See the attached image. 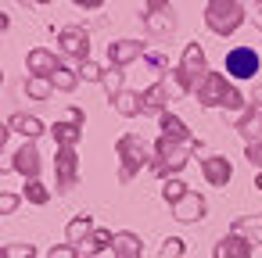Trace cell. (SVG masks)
I'll return each mask as SVG.
<instances>
[{
  "instance_id": "1",
  "label": "cell",
  "mask_w": 262,
  "mask_h": 258,
  "mask_svg": "<svg viewBox=\"0 0 262 258\" xmlns=\"http://www.w3.org/2000/svg\"><path fill=\"white\" fill-rule=\"evenodd\" d=\"M194 151H201V140H194V144H176V140L158 136L155 158H151V172L162 176V179H169V176H176V172L187 165V158H190Z\"/></svg>"
},
{
  "instance_id": "2",
  "label": "cell",
  "mask_w": 262,
  "mask_h": 258,
  "mask_svg": "<svg viewBox=\"0 0 262 258\" xmlns=\"http://www.w3.org/2000/svg\"><path fill=\"white\" fill-rule=\"evenodd\" d=\"M208 76V61H205V47L201 43H187L180 65L172 68V83L180 93H194L201 86V79Z\"/></svg>"
},
{
  "instance_id": "3",
  "label": "cell",
  "mask_w": 262,
  "mask_h": 258,
  "mask_svg": "<svg viewBox=\"0 0 262 258\" xmlns=\"http://www.w3.org/2000/svg\"><path fill=\"white\" fill-rule=\"evenodd\" d=\"M205 26L215 36H233L244 26V4L241 0H208L205 4Z\"/></svg>"
},
{
  "instance_id": "4",
  "label": "cell",
  "mask_w": 262,
  "mask_h": 258,
  "mask_svg": "<svg viewBox=\"0 0 262 258\" xmlns=\"http://www.w3.org/2000/svg\"><path fill=\"white\" fill-rule=\"evenodd\" d=\"M115 154H119V161H122V169H119V179L122 183H129L144 165H151V147L137 136V133H122L119 136V144H115Z\"/></svg>"
},
{
  "instance_id": "5",
  "label": "cell",
  "mask_w": 262,
  "mask_h": 258,
  "mask_svg": "<svg viewBox=\"0 0 262 258\" xmlns=\"http://www.w3.org/2000/svg\"><path fill=\"white\" fill-rule=\"evenodd\" d=\"M147 33L155 40H169L176 33V15H172V4L169 0H144V11H140Z\"/></svg>"
},
{
  "instance_id": "6",
  "label": "cell",
  "mask_w": 262,
  "mask_h": 258,
  "mask_svg": "<svg viewBox=\"0 0 262 258\" xmlns=\"http://www.w3.org/2000/svg\"><path fill=\"white\" fill-rule=\"evenodd\" d=\"M258 65H262V58H258V51H255V47H233V51H226V61H223L226 76H230V79H237V83L255 79Z\"/></svg>"
},
{
  "instance_id": "7",
  "label": "cell",
  "mask_w": 262,
  "mask_h": 258,
  "mask_svg": "<svg viewBox=\"0 0 262 258\" xmlns=\"http://www.w3.org/2000/svg\"><path fill=\"white\" fill-rule=\"evenodd\" d=\"M230 90H233V83H226L223 72H208V76L201 79V86L194 90V97H198L201 108H226Z\"/></svg>"
},
{
  "instance_id": "8",
  "label": "cell",
  "mask_w": 262,
  "mask_h": 258,
  "mask_svg": "<svg viewBox=\"0 0 262 258\" xmlns=\"http://www.w3.org/2000/svg\"><path fill=\"white\" fill-rule=\"evenodd\" d=\"M58 51H61V58H69V61H90V36L83 33V29H76V26H69V29H61L58 33Z\"/></svg>"
},
{
  "instance_id": "9",
  "label": "cell",
  "mask_w": 262,
  "mask_h": 258,
  "mask_svg": "<svg viewBox=\"0 0 262 258\" xmlns=\"http://www.w3.org/2000/svg\"><path fill=\"white\" fill-rule=\"evenodd\" d=\"M54 172H58V194H69L79 183V154H76V147H58Z\"/></svg>"
},
{
  "instance_id": "10",
  "label": "cell",
  "mask_w": 262,
  "mask_h": 258,
  "mask_svg": "<svg viewBox=\"0 0 262 258\" xmlns=\"http://www.w3.org/2000/svg\"><path fill=\"white\" fill-rule=\"evenodd\" d=\"M11 169L22 172L26 179H40V169H43V158H40V147L36 140H26L15 154H11Z\"/></svg>"
},
{
  "instance_id": "11",
  "label": "cell",
  "mask_w": 262,
  "mask_h": 258,
  "mask_svg": "<svg viewBox=\"0 0 262 258\" xmlns=\"http://www.w3.org/2000/svg\"><path fill=\"white\" fill-rule=\"evenodd\" d=\"M144 54H147V51H144L140 40H115V43H108V61H112V68H126V65L140 61Z\"/></svg>"
},
{
  "instance_id": "12",
  "label": "cell",
  "mask_w": 262,
  "mask_h": 258,
  "mask_svg": "<svg viewBox=\"0 0 262 258\" xmlns=\"http://www.w3.org/2000/svg\"><path fill=\"white\" fill-rule=\"evenodd\" d=\"M201 172H205L208 186H226V183L233 179V165H230V158H223V154L201 158Z\"/></svg>"
},
{
  "instance_id": "13",
  "label": "cell",
  "mask_w": 262,
  "mask_h": 258,
  "mask_svg": "<svg viewBox=\"0 0 262 258\" xmlns=\"http://www.w3.org/2000/svg\"><path fill=\"white\" fill-rule=\"evenodd\" d=\"M58 65H61V61H58L54 51H47V47H33V51L26 54V68H29V76H43V79H51Z\"/></svg>"
},
{
  "instance_id": "14",
  "label": "cell",
  "mask_w": 262,
  "mask_h": 258,
  "mask_svg": "<svg viewBox=\"0 0 262 258\" xmlns=\"http://www.w3.org/2000/svg\"><path fill=\"white\" fill-rule=\"evenodd\" d=\"M140 97H144V115H155V119H162L165 111H169V86L158 79V83H151L147 90H140Z\"/></svg>"
},
{
  "instance_id": "15",
  "label": "cell",
  "mask_w": 262,
  "mask_h": 258,
  "mask_svg": "<svg viewBox=\"0 0 262 258\" xmlns=\"http://www.w3.org/2000/svg\"><path fill=\"white\" fill-rule=\"evenodd\" d=\"M233 129L244 136V144H262V108L248 104V111H241V119H237Z\"/></svg>"
},
{
  "instance_id": "16",
  "label": "cell",
  "mask_w": 262,
  "mask_h": 258,
  "mask_svg": "<svg viewBox=\"0 0 262 258\" xmlns=\"http://www.w3.org/2000/svg\"><path fill=\"white\" fill-rule=\"evenodd\" d=\"M8 129L18 133V136H26V140H36V136L47 133V126H43L36 115H26V111H15V115L8 119Z\"/></svg>"
},
{
  "instance_id": "17",
  "label": "cell",
  "mask_w": 262,
  "mask_h": 258,
  "mask_svg": "<svg viewBox=\"0 0 262 258\" xmlns=\"http://www.w3.org/2000/svg\"><path fill=\"white\" fill-rule=\"evenodd\" d=\"M158 136L176 140V144H194V136H190V129L183 126V119H176L172 111H165V115L158 119Z\"/></svg>"
},
{
  "instance_id": "18",
  "label": "cell",
  "mask_w": 262,
  "mask_h": 258,
  "mask_svg": "<svg viewBox=\"0 0 262 258\" xmlns=\"http://www.w3.org/2000/svg\"><path fill=\"white\" fill-rule=\"evenodd\" d=\"M172 219H180V222H198V219H205V197L190 190L180 204H172Z\"/></svg>"
},
{
  "instance_id": "19",
  "label": "cell",
  "mask_w": 262,
  "mask_h": 258,
  "mask_svg": "<svg viewBox=\"0 0 262 258\" xmlns=\"http://www.w3.org/2000/svg\"><path fill=\"white\" fill-rule=\"evenodd\" d=\"M112 108H115L122 119H137V115H144V97H140L137 90H122V93L112 97Z\"/></svg>"
},
{
  "instance_id": "20",
  "label": "cell",
  "mask_w": 262,
  "mask_h": 258,
  "mask_svg": "<svg viewBox=\"0 0 262 258\" xmlns=\"http://www.w3.org/2000/svg\"><path fill=\"white\" fill-rule=\"evenodd\" d=\"M215 258H251V244H248L244 237L230 233V237H223V240L215 244Z\"/></svg>"
},
{
  "instance_id": "21",
  "label": "cell",
  "mask_w": 262,
  "mask_h": 258,
  "mask_svg": "<svg viewBox=\"0 0 262 258\" xmlns=\"http://www.w3.org/2000/svg\"><path fill=\"white\" fill-rule=\"evenodd\" d=\"M22 93H26L29 101H51V97H54V83L43 79V76H26Z\"/></svg>"
},
{
  "instance_id": "22",
  "label": "cell",
  "mask_w": 262,
  "mask_h": 258,
  "mask_svg": "<svg viewBox=\"0 0 262 258\" xmlns=\"http://www.w3.org/2000/svg\"><path fill=\"white\" fill-rule=\"evenodd\" d=\"M54 144L58 147H76L79 140H83V126H76L72 119H65V122H54Z\"/></svg>"
},
{
  "instance_id": "23",
  "label": "cell",
  "mask_w": 262,
  "mask_h": 258,
  "mask_svg": "<svg viewBox=\"0 0 262 258\" xmlns=\"http://www.w3.org/2000/svg\"><path fill=\"white\" fill-rule=\"evenodd\" d=\"M51 83H54V90L58 93H72L76 86H79V68H72V65H58L54 68V76H51Z\"/></svg>"
},
{
  "instance_id": "24",
  "label": "cell",
  "mask_w": 262,
  "mask_h": 258,
  "mask_svg": "<svg viewBox=\"0 0 262 258\" xmlns=\"http://www.w3.org/2000/svg\"><path fill=\"white\" fill-rule=\"evenodd\" d=\"M112 251H115V258H140V240L133 233H115Z\"/></svg>"
},
{
  "instance_id": "25",
  "label": "cell",
  "mask_w": 262,
  "mask_h": 258,
  "mask_svg": "<svg viewBox=\"0 0 262 258\" xmlns=\"http://www.w3.org/2000/svg\"><path fill=\"white\" fill-rule=\"evenodd\" d=\"M187 194H190V186H187V183H183L180 176H169V179L162 183V197H165L169 204H180V201H183Z\"/></svg>"
},
{
  "instance_id": "26",
  "label": "cell",
  "mask_w": 262,
  "mask_h": 258,
  "mask_svg": "<svg viewBox=\"0 0 262 258\" xmlns=\"http://www.w3.org/2000/svg\"><path fill=\"white\" fill-rule=\"evenodd\" d=\"M94 233V226H90V215H76L72 222H69V244H76V247H83V240Z\"/></svg>"
},
{
  "instance_id": "27",
  "label": "cell",
  "mask_w": 262,
  "mask_h": 258,
  "mask_svg": "<svg viewBox=\"0 0 262 258\" xmlns=\"http://www.w3.org/2000/svg\"><path fill=\"white\" fill-rule=\"evenodd\" d=\"M112 240H115V237H112L108 229H94V233L83 240V247H79V251H83V254H97V251H104Z\"/></svg>"
},
{
  "instance_id": "28",
  "label": "cell",
  "mask_w": 262,
  "mask_h": 258,
  "mask_svg": "<svg viewBox=\"0 0 262 258\" xmlns=\"http://www.w3.org/2000/svg\"><path fill=\"white\" fill-rule=\"evenodd\" d=\"M22 197H26L29 204H47V201H51V190H47L40 179H29L26 190H22Z\"/></svg>"
},
{
  "instance_id": "29",
  "label": "cell",
  "mask_w": 262,
  "mask_h": 258,
  "mask_svg": "<svg viewBox=\"0 0 262 258\" xmlns=\"http://www.w3.org/2000/svg\"><path fill=\"white\" fill-rule=\"evenodd\" d=\"M101 86L108 90V97L122 93V90H126V86H122V68H104V79H101Z\"/></svg>"
},
{
  "instance_id": "30",
  "label": "cell",
  "mask_w": 262,
  "mask_h": 258,
  "mask_svg": "<svg viewBox=\"0 0 262 258\" xmlns=\"http://www.w3.org/2000/svg\"><path fill=\"white\" fill-rule=\"evenodd\" d=\"M79 79H86V83H101V79H104V68L94 65V61H83V65H79Z\"/></svg>"
},
{
  "instance_id": "31",
  "label": "cell",
  "mask_w": 262,
  "mask_h": 258,
  "mask_svg": "<svg viewBox=\"0 0 262 258\" xmlns=\"http://www.w3.org/2000/svg\"><path fill=\"white\" fill-rule=\"evenodd\" d=\"M180 254H183V240H180V237H169L165 247L158 251V258H180Z\"/></svg>"
},
{
  "instance_id": "32",
  "label": "cell",
  "mask_w": 262,
  "mask_h": 258,
  "mask_svg": "<svg viewBox=\"0 0 262 258\" xmlns=\"http://www.w3.org/2000/svg\"><path fill=\"white\" fill-rule=\"evenodd\" d=\"M244 158H248V165H251V169H258V172H262V144H248V147H244Z\"/></svg>"
},
{
  "instance_id": "33",
  "label": "cell",
  "mask_w": 262,
  "mask_h": 258,
  "mask_svg": "<svg viewBox=\"0 0 262 258\" xmlns=\"http://www.w3.org/2000/svg\"><path fill=\"white\" fill-rule=\"evenodd\" d=\"M144 61H147V68H155V72H169V58H165V54H144Z\"/></svg>"
},
{
  "instance_id": "34",
  "label": "cell",
  "mask_w": 262,
  "mask_h": 258,
  "mask_svg": "<svg viewBox=\"0 0 262 258\" xmlns=\"http://www.w3.org/2000/svg\"><path fill=\"white\" fill-rule=\"evenodd\" d=\"M18 201H22L18 194H0V212H4V215H11V212L18 208Z\"/></svg>"
},
{
  "instance_id": "35",
  "label": "cell",
  "mask_w": 262,
  "mask_h": 258,
  "mask_svg": "<svg viewBox=\"0 0 262 258\" xmlns=\"http://www.w3.org/2000/svg\"><path fill=\"white\" fill-rule=\"evenodd\" d=\"M76 254H79V247H76V244H61V247H54V251H51V258H76Z\"/></svg>"
},
{
  "instance_id": "36",
  "label": "cell",
  "mask_w": 262,
  "mask_h": 258,
  "mask_svg": "<svg viewBox=\"0 0 262 258\" xmlns=\"http://www.w3.org/2000/svg\"><path fill=\"white\" fill-rule=\"evenodd\" d=\"M69 119H72L76 126H83V122H86V115H83V108H79V104H72V108H69Z\"/></svg>"
},
{
  "instance_id": "37",
  "label": "cell",
  "mask_w": 262,
  "mask_h": 258,
  "mask_svg": "<svg viewBox=\"0 0 262 258\" xmlns=\"http://www.w3.org/2000/svg\"><path fill=\"white\" fill-rule=\"evenodd\" d=\"M72 4H76V8H86V11H97L104 0H72Z\"/></svg>"
},
{
  "instance_id": "38",
  "label": "cell",
  "mask_w": 262,
  "mask_h": 258,
  "mask_svg": "<svg viewBox=\"0 0 262 258\" xmlns=\"http://www.w3.org/2000/svg\"><path fill=\"white\" fill-rule=\"evenodd\" d=\"M251 104H255V108H262V86H255V90H251Z\"/></svg>"
},
{
  "instance_id": "39",
  "label": "cell",
  "mask_w": 262,
  "mask_h": 258,
  "mask_svg": "<svg viewBox=\"0 0 262 258\" xmlns=\"http://www.w3.org/2000/svg\"><path fill=\"white\" fill-rule=\"evenodd\" d=\"M248 8H251V11H255V15L262 18V0H251V4H248Z\"/></svg>"
},
{
  "instance_id": "40",
  "label": "cell",
  "mask_w": 262,
  "mask_h": 258,
  "mask_svg": "<svg viewBox=\"0 0 262 258\" xmlns=\"http://www.w3.org/2000/svg\"><path fill=\"white\" fill-rule=\"evenodd\" d=\"M255 186H258V190H262V172H258V176H255Z\"/></svg>"
},
{
  "instance_id": "41",
  "label": "cell",
  "mask_w": 262,
  "mask_h": 258,
  "mask_svg": "<svg viewBox=\"0 0 262 258\" xmlns=\"http://www.w3.org/2000/svg\"><path fill=\"white\" fill-rule=\"evenodd\" d=\"M36 4H54V0H36Z\"/></svg>"
}]
</instances>
